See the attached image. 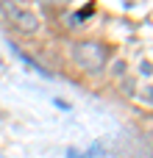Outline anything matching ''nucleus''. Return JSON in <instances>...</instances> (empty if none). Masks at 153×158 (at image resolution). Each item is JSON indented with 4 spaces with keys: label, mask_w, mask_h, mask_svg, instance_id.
I'll list each match as a JSON object with an SVG mask.
<instances>
[{
    "label": "nucleus",
    "mask_w": 153,
    "mask_h": 158,
    "mask_svg": "<svg viewBox=\"0 0 153 158\" xmlns=\"http://www.w3.org/2000/svg\"><path fill=\"white\" fill-rule=\"evenodd\" d=\"M72 58H75V64L81 67V69H86V72H100L103 67H106V47L100 44V42H81V44H75L72 47Z\"/></svg>",
    "instance_id": "nucleus-1"
},
{
    "label": "nucleus",
    "mask_w": 153,
    "mask_h": 158,
    "mask_svg": "<svg viewBox=\"0 0 153 158\" xmlns=\"http://www.w3.org/2000/svg\"><path fill=\"white\" fill-rule=\"evenodd\" d=\"M0 11L22 31V33H36L39 31V19H36V14L33 11H28V8H22L20 3H14V0H3L0 3Z\"/></svg>",
    "instance_id": "nucleus-2"
},
{
    "label": "nucleus",
    "mask_w": 153,
    "mask_h": 158,
    "mask_svg": "<svg viewBox=\"0 0 153 158\" xmlns=\"http://www.w3.org/2000/svg\"><path fill=\"white\" fill-rule=\"evenodd\" d=\"M145 100H151V103H153V86H148V89H145Z\"/></svg>",
    "instance_id": "nucleus-3"
}]
</instances>
